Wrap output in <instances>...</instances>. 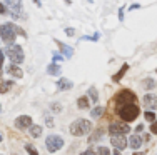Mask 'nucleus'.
I'll use <instances>...</instances> for the list:
<instances>
[{
  "label": "nucleus",
  "mask_w": 157,
  "mask_h": 155,
  "mask_svg": "<svg viewBox=\"0 0 157 155\" xmlns=\"http://www.w3.org/2000/svg\"><path fill=\"white\" fill-rule=\"evenodd\" d=\"M3 55H5V52L0 50V73H2V68H3V58H5Z\"/></svg>",
  "instance_id": "nucleus-30"
},
{
  "label": "nucleus",
  "mask_w": 157,
  "mask_h": 155,
  "mask_svg": "<svg viewBox=\"0 0 157 155\" xmlns=\"http://www.w3.org/2000/svg\"><path fill=\"white\" fill-rule=\"evenodd\" d=\"M115 112L124 122H132L139 117V107H137V102L115 103Z\"/></svg>",
  "instance_id": "nucleus-2"
},
{
  "label": "nucleus",
  "mask_w": 157,
  "mask_h": 155,
  "mask_svg": "<svg viewBox=\"0 0 157 155\" xmlns=\"http://www.w3.org/2000/svg\"><path fill=\"white\" fill-rule=\"evenodd\" d=\"M15 127L18 128V130H25V128H30L32 127V119L29 115H20L15 119Z\"/></svg>",
  "instance_id": "nucleus-9"
},
{
  "label": "nucleus",
  "mask_w": 157,
  "mask_h": 155,
  "mask_svg": "<svg viewBox=\"0 0 157 155\" xmlns=\"http://www.w3.org/2000/svg\"><path fill=\"white\" fill-rule=\"evenodd\" d=\"M65 34L69 35V37H74V34H75V32H74V28H65Z\"/></svg>",
  "instance_id": "nucleus-33"
},
{
  "label": "nucleus",
  "mask_w": 157,
  "mask_h": 155,
  "mask_svg": "<svg viewBox=\"0 0 157 155\" xmlns=\"http://www.w3.org/2000/svg\"><path fill=\"white\" fill-rule=\"evenodd\" d=\"M127 102H137V97L130 90H122L115 95V103H127Z\"/></svg>",
  "instance_id": "nucleus-8"
},
{
  "label": "nucleus",
  "mask_w": 157,
  "mask_h": 155,
  "mask_svg": "<svg viewBox=\"0 0 157 155\" xmlns=\"http://www.w3.org/2000/svg\"><path fill=\"white\" fill-rule=\"evenodd\" d=\"M29 130H30V137H33V138H39L42 135V127L40 125H32Z\"/></svg>",
  "instance_id": "nucleus-18"
},
{
  "label": "nucleus",
  "mask_w": 157,
  "mask_h": 155,
  "mask_svg": "<svg viewBox=\"0 0 157 155\" xmlns=\"http://www.w3.org/2000/svg\"><path fill=\"white\" fill-rule=\"evenodd\" d=\"M127 70H129V64H124V65L121 67V70H119V72L115 73V75H112V82H119V80H121L122 77L125 75Z\"/></svg>",
  "instance_id": "nucleus-16"
},
{
  "label": "nucleus",
  "mask_w": 157,
  "mask_h": 155,
  "mask_svg": "<svg viewBox=\"0 0 157 155\" xmlns=\"http://www.w3.org/2000/svg\"><path fill=\"white\" fill-rule=\"evenodd\" d=\"M155 72H157V68H155Z\"/></svg>",
  "instance_id": "nucleus-43"
},
{
  "label": "nucleus",
  "mask_w": 157,
  "mask_h": 155,
  "mask_svg": "<svg viewBox=\"0 0 157 155\" xmlns=\"http://www.w3.org/2000/svg\"><path fill=\"white\" fill-rule=\"evenodd\" d=\"M102 135H104V130H102V128H99V130H95L94 134H92V137L89 138V142H90V143H94V142H99V140L102 138Z\"/></svg>",
  "instance_id": "nucleus-21"
},
{
  "label": "nucleus",
  "mask_w": 157,
  "mask_h": 155,
  "mask_svg": "<svg viewBox=\"0 0 157 155\" xmlns=\"http://www.w3.org/2000/svg\"><path fill=\"white\" fill-rule=\"evenodd\" d=\"M144 105H145V109H147V110H157V95H154V94H145Z\"/></svg>",
  "instance_id": "nucleus-11"
},
{
  "label": "nucleus",
  "mask_w": 157,
  "mask_h": 155,
  "mask_svg": "<svg viewBox=\"0 0 157 155\" xmlns=\"http://www.w3.org/2000/svg\"><path fill=\"white\" fill-rule=\"evenodd\" d=\"M25 150L29 152V155H39V152H37V149L32 145V143H25Z\"/></svg>",
  "instance_id": "nucleus-24"
},
{
  "label": "nucleus",
  "mask_w": 157,
  "mask_h": 155,
  "mask_svg": "<svg viewBox=\"0 0 157 155\" xmlns=\"http://www.w3.org/2000/svg\"><path fill=\"white\" fill-rule=\"evenodd\" d=\"M92 130V124L87 119H78L75 122L70 124V134L74 137H80V135H85Z\"/></svg>",
  "instance_id": "nucleus-3"
},
{
  "label": "nucleus",
  "mask_w": 157,
  "mask_h": 155,
  "mask_svg": "<svg viewBox=\"0 0 157 155\" xmlns=\"http://www.w3.org/2000/svg\"><path fill=\"white\" fill-rule=\"evenodd\" d=\"M17 35L27 37L25 30H22L20 27H17V25L12 24V22H7V24H2V25H0V39H2L3 42L7 43V45H10V43H15Z\"/></svg>",
  "instance_id": "nucleus-1"
},
{
  "label": "nucleus",
  "mask_w": 157,
  "mask_h": 155,
  "mask_svg": "<svg viewBox=\"0 0 157 155\" xmlns=\"http://www.w3.org/2000/svg\"><path fill=\"white\" fill-rule=\"evenodd\" d=\"M139 7H140L139 3H134V5H130V7H129V10H136V9H139Z\"/></svg>",
  "instance_id": "nucleus-36"
},
{
  "label": "nucleus",
  "mask_w": 157,
  "mask_h": 155,
  "mask_svg": "<svg viewBox=\"0 0 157 155\" xmlns=\"http://www.w3.org/2000/svg\"><path fill=\"white\" fill-rule=\"evenodd\" d=\"M136 130H137V132H142V130H144V125H137Z\"/></svg>",
  "instance_id": "nucleus-37"
},
{
  "label": "nucleus",
  "mask_w": 157,
  "mask_h": 155,
  "mask_svg": "<svg viewBox=\"0 0 157 155\" xmlns=\"http://www.w3.org/2000/svg\"><path fill=\"white\" fill-rule=\"evenodd\" d=\"M0 112H2V105H0Z\"/></svg>",
  "instance_id": "nucleus-41"
},
{
  "label": "nucleus",
  "mask_w": 157,
  "mask_h": 155,
  "mask_svg": "<svg viewBox=\"0 0 157 155\" xmlns=\"http://www.w3.org/2000/svg\"><path fill=\"white\" fill-rule=\"evenodd\" d=\"M142 85H144L145 90H152V88L155 87V82H154L152 79H145L144 82H142Z\"/></svg>",
  "instance_id": "nucleus-23"
},
{
  "label": "nucleus",
  "mask_w": 157,
  "mask_h": 155,
  "mask_svg": "<svg viewBox=\"0 0 157 155\" xmlns=\"http://www.w3.org/2000/svg\"><path fill=\"white\" fill-rule=\"evenodd\" d=\"M60 110H62V105H60V103H52V112H54V113H59Z\"/></svg>",
  "instance_id": "nucleus-27"
},
{
  "label": "nucleus",
  "mask_w": 157,
  "mask_h": 155,
  "mask_svg": "<svg viewBox=\"0 0 157 155\" xmlns=\"http://www.w3.org/2000/svg\"><path fill=\"white\" fill-rule=\"evenodd\" d=\"M60 72H62L60 65H57L55 62H52V64L47 67V73H48V75H60Z\"/></svg>",
  "instance_id": "nucleus-17"
},
{
  "label": "nucleus",
  "mask_w": 157,
  "mask_h": 155,
  "mask_svg": "<svg viewBox=\"0 0 157 155\" xmlns=\"http://www.w3.org/2000/svg\"><path fill=\"white\" fill-rule=\"evenodd\" d=\"M129 145H130V149H132V150H139L140 145H142V137H140V135H132L130 140H129Z\"/></svg>",
  "instance_id": "nucleus-14"
},
{
  "label": "nucleus",
  "mask_w": 157,
  "mask_h": 155,
  "mask_svg": "<svg viewBox=\"0 0 157 155\" xmlns=\"http://www.w3.org/2000/svg\"><path fill=\"white\" fill-rule=\"evenodd\" d=\"M119 20H124V9H121V12H119Z\"/></svg>",
  "instance_id": "nucleus-35"
},
{
  "label": "nucleus",
  "mask_w": 157,
  "mask_h": 155,
  "mask_svg": "<svg viewBox=\"0 0 157 155\" xmlns=\"http://www.w3.org/2000/svg\"><path fill=\"white\" fill-rule=\"evenodd\" d=\"M130 132V127L127 124H119V122H112L109 125V134L110 135H125Z\"/></svg>",
  "instance_id": "nucleus-7"
},
{
  "label": "nucleus",
  "mask_w": 157,
  "mask_h": 155,
  "mask_svg": "<svg viewBox=\"0 0 157 155\" xmlns=\"http://www.w3.org/2000/svg\"><path fill=\"white\" fill-rule=\"evenodd\" d=\"M97 153L99 155H110V150L107 149V147H99V149H97Z\"/></svg>",
  "instance_id": "nucleus-26"
},
{
  "label": "nucleus",
  "mask_w": 157,
  "mask_h": 155,
  "mask_svg": "<svg viewBox=\"0 0 157 155\" xmlns=\"http://www.w3.org/2000/svg\"><path fill=\"white\" fill-rule=\"evenodd\" d=\"M104 113V107H95L94 110H90V115H92V119H99L100 115Z\"/></svg>",
  "instance_id": "nucleus-22"
},
{
  "label": "nucleus",
  "mask_w": 157,
  "mask_h": 155,
  "mask_svg": "<svg viewBox=\"0 0 157 155\" xmlns=\"http://www.w3.org/2000/svg\"><path fill=\"white\" fill-rule=\"evenodd\" d=\"M87 97H89V98H92V102H94V103L99 102V92H97V88H95V87H90V88H89Z\"/></svg>",
  "instance_id": "nucleus-19"
},
{
  "label": "nucleus",
  "mask_w": 157,
  "mask_h": 155,
  "mask_svg": "<svg viewBox=\"0 0 157 155\" xmlns=\"http://www.w3.org/2000/svg\"><path fill=\"white\" fill-rule=\"evenodd\" d=\"M5 55L10 58V64H17V65H20L22 62H24V58H25L24 49H22L20 45H17V43H10V45H7Z\"/></svg>",
  "instance_id": "nucleus-4"
},
{
  "label": "nucleus",
  "mask_w": 157,
  "mask_h": 155,
  "mask_svg": "<svg viewBox=\"0 0 157 155\" xmlns=\"http://www.w3.org/2000/svg\"><path fill=\"white\" fill-rule=\"evenodd\" d=\"M7 12L12 15V18H25L22 10V0H7L5 2Z\"/></svg>",
  "instance_id": "nucleus-5"
},
{
  "label": "nucleus",
  "mask_w": 157,
  "mask_h": 155,
  "mask_svg": "<svg viewBox=\"0 0 157 155\" xmlns=\"http://www.w3.org/2000/svg\"><path fill=\"white\" fill-rule=\"evenodd\" d=\"M63 58H65V57H63L62 54H59V52H55V54H54V62H60V60H63Z\"/></svg>",
  "instance_id": "nucleus-28"
},
{
  "label": "nucleus",
  "mask_w": 157,
  "mask_h": 155,
  "mask_svg": "<svg viewBox=\"0 0 157 155\" xmlns=\"http://www.w3.org/2000/svg\"><path fill=\"white\" fill-rule=\"evenodd\" d=\"M72 87H74V83L70 82L69 79H60L57 82V88H59V90H70Z\"/></svg>",
  "instance_id": "nucleus-15"
},
{
  "label": "nucleus",
  "mask_w": 157,
  "mask_h": 155,
  "mask_svg": "<svg viewBox=\"0 0 157 155\" xmlns=\"http://www.w3.org/2000/svg\"><path fill=\"white\" fill-rule=\"evenodd\" d=\"M7 72H9L12 77H15V79H22V77H24V72H22V68L18 67L17 64H10L9 68H7Z\"/></svg>",
  "instance_id": "nucleus-12"
},
{
  "label": "nucleus",
  "mask_w": 157,
  "mask_h": 155,
  "mask_svg": "<svg viewBox=\"0 0 157 155\" xmlns=\"http://www.w3.org/2000/svg\"><path fill=\"white\" fill-rule=\"evenodd\" d=\"M0 142H2V135H0Z\"/></svg>",
  "instance_id": "nucleus-42"
},
{
  "label": "nucleus",
  "mask_w": 157,
  "mask_h": 155,
  "mask_svg": "<svg viewBox=\"0 0 157 155\" xmlns=\"http://www.w3.org/2000/svg\"><path fill=\"white\" fill-rule=\"evenodd\" d=\"M45 124L48 125V127H54V120L50 119V115H45Z\"/></svg>",
  "instance_id": "nucleus-31"
},
{
  "label": "nucleus",
  "mask_w": 157,
  "mask_h": 155,
  "mask_svg": "<svg viewBox=\"0 0 157 155\" xmlns=\"http://www.w3.org/2000/svg\"><path fill=\"white\" fill-rule=\"evenodd\" d=\"M110 143L115 147V149H119V150H124L127 147V140H125L124 135H112V137H110Z\"/></svg>",
  "instance_id": "nucleus-10"
},
{
  "label": "nucleus",
  "mask_w": 157,
  "mask_h": 155,
  "mask_svg": "<svg viewBox=\"0 0 157 155\" xmlns=\"http://www.w3.org/2000/svg\"><path fill=\"white\" fill-rule=\"evenodd\" d=\"M144 117H145V120H147V122H151V124H152V122L155 120V113H154V110H149V112H145V113H144Z\"/></svg>",
  "instance_id": "nucleus-25"
},
{
  "label": "nucleus",
  "mask_w": 157,
  "mask_h": 155,
  "mask_svg": "<svg viewBox=\"0 0 157 155\" xmlns=\"http://www.w3.org/2000/svg\"><path fill=\"white\" fill-rule=\"evenodd\" d=\"M134 155H145V153H142V152H136Z\"/></svg>",
  "instance_id": "nucleus-39"
},
{
  "label": "nucleus",
  "mask_w": 157,
  "mask_h": 155,
  "mask_svg": "<svg viewBox=\"0 0 157 155\" xmlns=\"http://www.w3.org/2000/svg\"><path fill=\"white\" fill-rule=\"evenodd\" d=\"M0 13H7V7H5V3H0Z\"/></svg>",
  "instance_id": "nucleus-34"
},
{
  "label": "nucleus",
  "mask_w": 157,
  "mask_h": 155,
  "mask_svg": "<svg viewBox=\"0 0 157 155\" xmlns=\"http://www.w3.org/2000/svg\"><path fill=\"white\" fill-rule=\"evenodd\" d=\"M65 3H69V5H70V0H65Z\"/></svg>",
  "instance_id": "nucleus-40"
},
{
  "label": "nucleus",
  "mask_w": 157,
  "mask_h": 155,
  "mask_svg": "<svg viewBox=\"0 0 157 155\" xmlns=\"http://www.w3.org/2000/svg\"><path fill=\"white\" fill-rule=\"evenodd\" d=\"M151 132H152V134H157V119L151 124Z\"/></svg>",
  "instance_id": "nucleus-29"
},
{
  "label": "nucleus",
  "mask_w": 157,
  "mask_h": 155,
  "mask_svg": "<svg viewBox=\"0 0 157 155\" xmlns=\"http://www.w3.org/2000/svg\"><path fill=\"white\" fill-rule=\"evenodd\" d=\"M55 43H57L59 47H60V50H62V55L65 58H70L74 55V49L72 47H69V45H65V43H62L60 40H55Z\"/></svg>",
  "instance_id": "nucleus-13"
},
{
  "label": "nucleus",
  "mask_w": 157,
  "mask_h": 155,
  "mask_svg": "<svg viewBox=\"0 0 157 155\" xmlns=\"http://www.w3.org/2000/svg\"><path fill=\"white\" fill-rule=\"evenodd\" d=\"M62 145H63V138L60 137V135H48L47 140H45V147H47V150L50 153L60 150Z\"/></svg>",
  "instance_id": "nucleus-6"
},
{
  "label": "nucleus",
  "mask_w": 157,
  "mask_h": 155,
  "mask_svg": "<svg viewBox=\"0 0 157 155\" xmlns=\"http://www.w3.org/2000/svg\"><path fill=\"white\" fill-rule=\"evenodd\" d=\"M114 155H121V150L117 149V150H115V152H114Z\"/></svg>",
  "instance_id": "nucleus-38"
},
{
  "label": "nucleus",
  "mask_w": 157,
  "mask_h": 155,
  "mask_svg": "<svg viewBox=\"0 0 157 155\" xmlns=\"http://www.w3.org/2000/svg\"><path fill=\"white\" fill-rule=\"evenodd\" d=\"M77 107L82 110H87L89 107H90V103H89V97H80L77 100Z\"/></svg>",
  "instance_id": "nucleus-20"
},
{
  "label": "nucleus",
  "mask_w": 157,
  "mask_h": 155,
  "mask_svg": "<svg viewBox=\"0 0 157 155\" xmlns=\"http://www.w3.org/2000/svg\"><path fill=\"white\" fill-rule=\"evenodd\" d=\"M80 155H95V152L92 149H89V150H85V152H82Z\"/></svg>",
  "instance_id": "nucleus-32"
}]
</instances>
